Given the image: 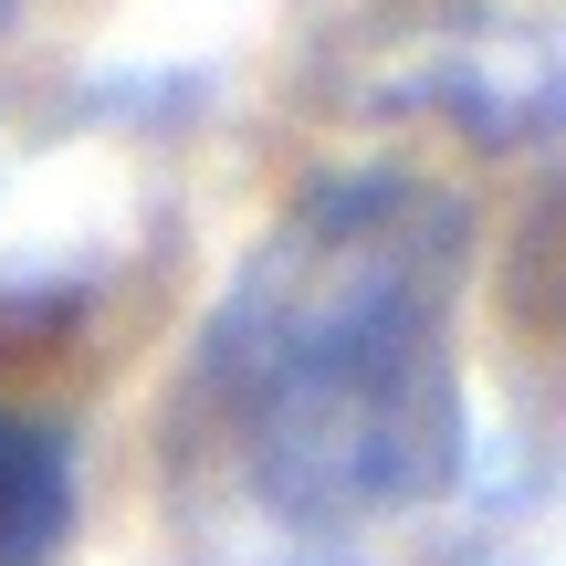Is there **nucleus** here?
Segmentation results:
<instances>
[{
	"instance_id": "nucleus-1",
	"label": "nucleus",
	"mask_w": 566,
	"mask_h": 566,
	"mask_svg": "<svg viewBox=\"0 0 566 566\" xmlns=\"http://www.w3.org/2000/svg\"><path fill=\"white\" fill-rule=\"evenodd\" d=\"M472 221L409 168L304 189L200 325V420L231 483L304 535L409 514L462 472Z\"/></svg>"
},
{
	"instance_id": "nucleus-2",
	"label": "nucleus",
	"mask_w": 566,
	"mask_h": 566,
	"mask_svg": "<svg viewBox=\"0 0 566 566\" xmlns=\"http://www.w3.org/2000/svg\"><path fill=\"white\" fill-rule=\"evenodd\" d=\"M74 535V451L53 420L0 409V566H53Z\"/></svg>"
}]
</instances>
